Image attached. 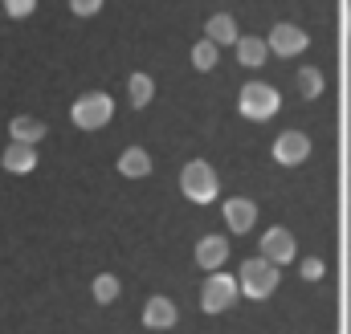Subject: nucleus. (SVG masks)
I'll return each instance as SVG.
<instances>
[{"label":"nucleus","instance_id":"obj_2","mask_svg":"<svg viewBox=\"0 0 351 334\" xmlns=\"http://www.w3.org/2000/svg\"><path fill=\"white\" fill-rule=\"evenodd\" d=\"M70 118H74V127H82V131H98V127H106V123L114 118V98L102 94V90L82 94V98L70 106Z\"/></svg>","mask_w":351,"mask_h":334},{"label":"nucleus","instance_id":"obj_17","mask_svg":"<svg viewBox=\"0 0 351 334\" xmlns=\"http://www.w3.org/2000/svg\"><path fill=\"white\" fill-rule=\"evenodd\" d=\"M152 94H156V82H152L147 74H131V78H127V98H131V106H147Z\"/></svg>","mask_w":351,"mask_h":334},{"label":"nucleus","instance_id":"obj_23","mask_svg":"<svg viewBox=\"0 0 351 334\" xmlns=\"http://www.w3.org/2000/svg\"><path fill=\"white\" fill-rule=\"evenodd\" d=\"M70 8H74L78 16H94V12L102 8V0H70Z\"/></svg>","mask_w":351,"mask_h":334},{"label":"nucleus","instance_id":"obj_16","mask_svg":"<svg viewBox=\"0 0 351 334\" xmlns=\"http://www.w3.org/2000/svg\"><path fill=\"white\" fill-rule=\"evenodd\" d=\"M265 57H269V45L262 37H237V62L241 66H262Z\"/></svg>","mask_w":351,"mask_h":334},{"label":"nucleus","instance_id":"obj_10","mask_svg":"<svg viewBox=\"0 0 351 334\" xmlns=\"http://www.w3.org/2000/svg\"><path fill=\"white\" fill-rule=\"evenodd\" d=\"M254 220H258V204L254 200H225V224L233 229V233H250L254 229Z\"/></svg>","mask_w":351,"mask_h":334},{"label":"nucleus","instance_id":"obj_1","mask_svg":"<svg viewBox=\"0 0 351 334\" xmlns=\"http://www.w3.org/2000/svg\"><path fill=\"white\" fill-rule=\"evenodd\" d=\"M237 290L245 294V298H269L274 290H278V265L274 261H265V257H254V261H245L241 265V273H237Z\"/></svg>","mask_w":351,"mask_h":334},{"label":"nucleus","instance_id":"obj_9","mask_svg":"<svg viewBox=\"0 0 351 334\" xmlns=\"http://www.w3.org/2000/svg\"><path fill=\"white\" fill-rule=\"evenodd\" d=\"M0 164H4V171H12V175H29L37 167V147L33 143H8L4 155H0Z\"/></svg>","mask_w":351,"mask_h":334},{"label":"nucleus","instance_id":"obj_3","mask_svg":"<svg viewBox=\"0 0 351 334\" xmlns=\"http://www.w3.org/2000/svg\"><path fill=\"white\" fill-rule=\"evenodd\" d=\"M180 192H184L192 204H208V200H217V171L204 164V159L184 164V171H180Z\"/></svg>","mask_w":351,"mask_h":334},{"label":"nucleus","instance_id":"obj_15","mask_svg":"<svg viewBox=\"0 0 351 334\" xmlns=\"http://www.w3.org/2000/svg\"><path fill=\"white\" fill-rule=\"evenodd\" d=\"M119 171H123L127 179H143V175L152 171V155H147L143 147H127V151L119 155Z\"/></svg>","mask_w":351,"mask_h":334},{"label":"nucleus","instance_id":"obj_11","mask_svg":"<svg viewBox=\"0 0 351 334\" xmlns=\"http://www.w3.org/2000/svg\"><path fill=\"white\" fill-rule=\"evenodd\" d=\"M225 257H229V241H225V237H204V241L196 245V265H200V269H208V273H213V269H221V265H225Z\"/></svg>","mask_w":351,"mask_h":334},{"label":"nucleus","instance_id":"obj_19","mask_svg":"<svg viewBox=\"0 0 351 334\" xmlns=\"http://www.w3.org/2000/svg\"><path fill=\"white\" fill-rule=\"evenodd\" d=\"M192 66H196V70H213V66H217V45H213L208 37L192 45Z\"/></svg>","mask_w":351,"mask_h":334},{"label":"nucleus","instance_id":"obj_7","mask_svg":"<svg viewBox=\"0 0 351 334\" xmlns=\"http://www.w3.org/2000/svg\"><path fill=\"white\" fill-rule=\"evenodd\" d=\"M306 155H311V139H306L302 131H282V135L274 139V159H278V164L294 167V164H302Z\"/></svg>","mask_w":351,"mask_h":334},{"label":"nucleus","instance_id":"obj_5","mask_svg":"<svg viewBox=\"0 0 351 334\" xmlns=\"http://www.w3.org/2000/svg\"><path fill=\"white\" fill-rule=\"evenodd\" d=\"M237 277H229V273H208L204 277V285H200V306H204V314H221V310H229L233 302H237Z\"/></svg>","mask_w":351,"mask_h":334},{"label":"nucleus","instance_id":"obj_8","mask_svg":"<svg viewBox=\"0 0 351 334\" xmlns=\"http://www.w3.org/2000/svg\"><path fill=\"white\" fill-rule=\"evenodd\" d=\"M262 257L274 261V265H290L294 261V237H290V229H269L262 237Z\"/></svg>","mask_w":351,"mask_h":334},{"label":"nucleus","instance_id":"obj_12","mask_svg":"<svg viewBox=\"0 0 351 334\" xmlns=\"http://www.w3.org/2000/svg\"><path fill=\"white\" fill-rule=\"evenodd\" d=\"M143 326H152V331H168V326H176L172 298H152V302L143 306Z\"/></svg>","mask_w":351,"mask_h":334},{"label":"nucleus","instance_id":"obj_21","mask_svg":"<svg viewBox=\"0 0 351 334\" xmlns=\"http://www.w3.org/2000/svg\"><path fill=\"white\" fill-rule=\"evenodd\" d=\"M33 8H37V0H4V12H8V16H16V21H21V16H29Z\"/></svg>","mask_w":351,"mask_h":334},{"label":"nucleus","instance_id":"obj_14","mask_svg":"<svg viewBox=\"0 0 351 334\" xmlns=\"http://www.w3.org/2000/svg\"><path fill=\"white\" fill-rule=\"evenodd\" d=\"M8 135H12V143H41L45 139V123L41 118H33V114H16L12 123H8Z\"/></svg>","mask_w":351,"mask_h":334},{"label":"nucleus","instance_id":"obj_20","mask_svg":"<svg viewBox=\"0 0 351 334\" xmlns=\"http://www.w3.org/2000/svg\"><path fill=\"white\" fill-rule=\"evenodd\" d=\"M298 90H302V98L323 94V74H319V70H302V74H298Z\"/></svg>","mask_w":351,"mask_h":334},{"label":"nucleus","instance_id":"obj_4","mask_svg":"<svg viewBox=\"0 0 351 334\" xmlns=\"http://www.w3.org/2000/svg\"><path fill=\"white\" fill-rule=\"evenodd\" d=\"M237 106H241V114H245V118L265 123V118H274V114H278L282 98H278V90H274V86L250 82V86H241V94H237Z\"/></svg>","mask_w":351,"mask_h":334},{"label":"nucleus","instance_id":"obj_13","mask_svg":"<svg viewBox=\"0 0 351 334\" xmlns=\"http://www.w3.org/2000/svg\"><path fill=\"white\" fill-rule=\"evenodd\" d=\"M204 37L213 41V45H237V21L229 16V12H217V16H208V25H204Z\"/></svg>","mask_w":351,"mask_h":334},{"label":"nucleus","instance_id":"obj_6","mask_svg":"<svg viewBox=\"0 0 351 334\" xmlns=\"http://www.w3.org/2000/svg\"><path fill=\"white\" fill-rule=\"evenodd\" d=\"M269 53H278V57H294V53H302L311 41H306V33L298 29V25H290V21H282V25H274V33H269Z\"/></svg>","mask_w":351,"mask_h":334},{"label":"nucleus","instance_id":"obj_22","mask_svg":"<svg viewBox=\"0 0 351 334\" xmlns=\"http://www.w3.org/2000/svg\"><path fill=\"white\" fill-rule=\"evenodd\" d=\"M323 273H327V269H323V261H319V257H311V261H302V277H306V281H319Z\"/></svg>","mask_w":351,"mask_h":334},{"label":"nucleus","instance_id":"obj_18","mask_svg":"<svg viewBox=\"0 0 351 334\" xmlns=\"http://www.w3.org/2000/svg\"><path fill=\"white\" fill-rule=\"evenodd\" d=\"M114 298H119V277H114V273H98V277H94V302L106 306V302H114Z\"/></svg>","mask_w":351,"mask_h":334}]
</instances>
